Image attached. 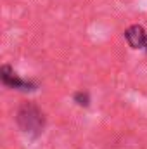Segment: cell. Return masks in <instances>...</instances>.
<instances>
[{
	"mask_svg": "<svg viewBox=\"0 0 147 149\" xmlns=\"http://www.w3.org/2000/svg\"><path fill=\"white\" fill-rule=\"evenodd\" d=\"M17 125L23 132L37 137L43 132V127H45V118H43V113L38 109L37 106L33 104H23L17 111Z\"/></svg>",
	"mask_w": 147,
	"mask_h": 149,
	"instance_id": "obj_1",
	"label": "cell"
},
{
	"mask_svg": "<svg viewBox=\"0 0 147 149\" xmlns=\"http://www.w3.org/2000/svg\"><path fill=\"white\" fill-rule=\"evenodd\" d=\"M0 78H2V83L9 88H17V90H37V83L35 81H28V80H23L19 78L17 73L9 66V64H3L0 68Z\"/></svg>",
	"mask_w": 147,
	"mask_h": 149,
	"instance_id": "obj_2",
	"label": "cell"
},
{
	"mask_svg": "<svg viewBox=\"0 0 147 149\" xmlns=\"http://www.w3.org/2000/svg\"><path fill=\"white\" fill-rule=\"evenodd\" d=\"M125 38L132 49H146L147 45V33L140 24H133L125 31Z\"/></svg>",
	"mask_w": 147,
	"mask_h": 149,
	"instance_id": "obj_3",
	"label": "cell"
},
{
	"mask_svg": "<svg viewBox=\"0 0 147 149\" xmlns=\"http://www.w3.org/2000/svg\"><path fill=\"white\" fill-rule=\"evenodd\" d=\"M73 101L78 104V106H83V108H87L88 104H90V95H88V92H83V90H80V92H76L73 95Z\"/></svg>",
	"mask_w": 147,
	"mask_h": 149,
	"instance_id": "obj_4",
	"label": "cell"
},
{
	"mask_svg": "<svg viewBox=\"0 0 147 149\" xmlns=\"http://www.w3.org/2000/svg\"><path fill=\"white\" fill-rule=\"evenodd\" d=\"M146 50H147V45H146Z\"/></svg>",
	"mask_w": 147,
	"mask_h": 149,
	"instance_id": "obj_5",
	"label": "cell"
}]
</instances>
